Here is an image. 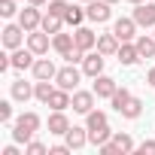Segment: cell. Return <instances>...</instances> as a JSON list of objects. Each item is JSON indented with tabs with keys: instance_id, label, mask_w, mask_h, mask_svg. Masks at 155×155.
I'll list each match as a JSON object with an SVG mask.
<instances>
[{
	"instance_id": "cell-1",
	"label": "cell",
	"mask_w": 155,
	"mask_h": 155,
	"mask_svg": "<svg viewBox=\"0 0 155 155\" xmlns=\"http://www.w3.org/2000/svg\"><path fill=\"white\" fill-rule=\"evenodd\" d=\"M40 116L37 113H21L18 119H15V125H12V140L15 143H31L34 140V134L40 131Z\"/></svg>"
},
{
	"instance_id": "cell-2",
	"label": "cell",
	"mask_w": 155,
	"mask_h": 155,
	"mask_svg": "<svg viewBox=\"0 0 155 155\" xmlns=\"http://www.w3.org/2000/svg\"><path fill=\"white\" fill-rule=\"evenodd\" d=\"M110 6H113V3H107V0H91V3H85V15H88V21H94V25L110 21V15H113Z\"/></svg>"
},
{
	"instance_id": "cell-3",
	"label": "cell",
	"mask_w": 155,
	"mask_h": 155,
	"mask_svg": "<svg viewBox=\"0 0 155 155\" xmlns=\"http://www.w3.org/2000/svg\"><path fill=\"white\" fill-rule=\"evenodd\" d=\"M79 79H82V73L76 70L73 64H67V67H61V70H58V76H55V85H58V88H67V91H76Z\"/></svg>"
},
{
	"instance_id": "cell-4",
	"label": "cell",
	"mask_w": 155,
	"mask_h": 155,
	"mask_svg": "<svg viewBox=\"0 0 155 155\" xmlns=\"http://www.w3.org/2000/svg\"><path fill=\"white\" fill-rule=\"evenodd\" d=\"M137 28H140V25H137L134 15H131V18H119V21L113 25V34L119 37V43H134V40H137Z\"/></svg>"
},
{
	"instance_id": "cell-5",
	"label": "cell",
	"mask_w": 155,
	"mask_h": 155,
	"mask_svg": "<svg viewBox=\"0 0 155 155\" xmlns=\"http://www.w3.org/2000/svg\"><path fill=\"white\" fill-rule=\"evenodd\" d=\"M104 61H107V55L104 52H85V58H82V73L85 76H101L104 73Z\"/></svg>"
},
{
	"instance_id": "cell-6",
	"label": "cell",
	"mask_w": 155,
	"mask_h": 155,
	"mask_svg": "<svg viewBox=\"0 0 155 155\" xmlns=\"http://www.w3.org/2000/svg\"><path fill=\"white\" fill-rule=\"evenodd\" d=\"M18 25L31 34V31H37L40 25H43V15H40V6H25V9H18Z\"/></svg>"
},
{
	"instance_id": "cell-7",
	"label": "cell",
	"mask_w": 155,
	"mask_h": 155,
	"mask_svg": "<svg viewBox=\"0 0 155 155\" xmlns=\"http://www.w3.org/2000/svg\"><path fill=\"white\" fill-rule=\"evenodd\" d=\"M94 97H97L94 91H79V88H76V91H73V104H70V107H73V113L88 116V113L94 110Z\"/></svg>"
},
{
	"instance_id": "cell-8",
	"label": "cell",
	"mask_w": 155,
	"mask_h": 155,
	"mask_svg": "<svg viewBox=\"0 0 155 155\" xmlns=\"http://www.w3.org/2000/svg\"><path fill=\"white\" fill-rule=\"evenodd\" d=\"M134 21H137L140 28H155V0L134 6Z\"/></svg>"
},
{
	"instance_id": "cell-9",
	"label": "cell",
	"mask_w": 155,
	"mask_h": 155,
	"mask_svg": "<svg viewBox=\"0 0 155 155\" xmlns=\"http://www.w3.org/2000/svg\"><path fill=\"white\" fill-rule=\"evenodd\" d=\"M49 46H52V40H49V34H46L43 28H37V31L28 34V49H31L34 55H46Z\"/></svg>"
},
{
	"instance_id": "cell-10",
	"label": "cell",
	"mask_w": 155,
	"mask_h": 155,
	"mask_svg": "<svg viewBox=\"0 0 155 155\" xmlns=\"http://www.w3.org/2000/svg\"><path fill=\"white\" fill-rule=\"evenodd\" d=\"M73 40H76V46H79L82 52H91V49H97V34L91 31V28H73Z\"/></svg>"
},
{
	"instance_id": "cell-11",
	"label": "cell",
	"mask_w": 155,
	"mask_h": 155,
	"mask_svg": "<svg viewBox=\"0 0 155 155\" xmlns=\"http://www.w3.org/2000/svg\"><path fill=\"white\" fill-rule=\"evenodd\" d=\"M25 28L21 25H6L3 28V46L6 49H21V40H25Z\"/></svg>"
},
{
	"instance_id": "cell-12",
	"label": "cell",
	"mask_w": 155,
	"mask_h": 155,
	"mask_svg": "<svg viewBox=\"0 0 155 155\" xmlns=\"http://www.w3.org/2000/svg\"><path fill=\"white\" fill-rule=\"evenodd\" d=\"M67 131H70V119L64 116V110H52V116H49V134L64 137Z\"/></svg>"
},
{
	"instance_id": "cell-13",
	"label": "cell",
	"mask_w": 155,
	"mask_h": 155,
	"mask_svg": "<svg viewBox=\"0 0 155 155\" xmlns=\"http://www.w3.org/2000/svg\"><path fill=\"white\" fill-rule=\"evenodd\" d=\"M64 143H67L70 149H82V146L88 143V128H76V125H70V131L64 134Z\"/></svg>"
},
{
	"instance_id": "cell-14",
	"label": "cell",
	"mask_w": 155,
	"mask_h": 155,
	"mask_svg": "<svg viewBox=\"0 0 155 155\" xmlns=\"http://www.w3.org/2000/svg\"><path fill=\"white\" fill-rule=\"evenodd\" d=\"M116 88H119V85H116L113 76H104V73H101V76H94V88H91V91H94L97 97H113V94H116Z\"/></svg>"
},
{
	"instance_id": "cell-15",
	"label": "cell",
	"mask_w": 155,
	"mask_h": 155,
	"mask_svg": "<svg viewBox=\"0 0 155 155\" xmlns=\"http://www.w3.org/2000/svg\"><path fill=\"white\" fill-rule=\"evenodd\" d=\"M9 94H12V101L28 104V101L34 97V85H31V82H25V79H15V82L9 85Z\"/></svg>"
},
{
	"instance_id": "cell-16",
	"label": "cell",
	"mask_w": 155,
	"mask_h": 155,
	"mask_svg": "<svg viewBox=\"0 0 155 155\" xmlns=\"http://www.w3.org/2000/svg\"><path fill=\"white\" fill-rule=\"evenodd\" d=\"M31 70H34V79H55L58 76V70H55V64L49 58H37Z\"/></svg>"
},
{
	"instance_id": "cell-17",
	"label": "cell",
	"mask_w": 155,
	"mask_h": 155,
	"mask_svg": "<svg viewBox=\"0 0 155 155\" xmlns=\"http://www.w3.org/2000/svg\"><path fill=\"white\" fill-rule=\"evenodd\" d=\"M9 58H12V70H28V67H34V58L37 55L31 49H12Z\"/></svg>"
},
{
	"instance_id": "cell-18",
	"label": "cell",
	"mask_w": 155,
	"mask_h": 155,
	"mask_svg": "<svg viewBox=\"0 0 155 155\" xmlns=\"http://www.w3.org/2000/svg\"><path fill=\"white\" fill-rule=\"evenodd\" d=\"M116 55H119V64H125V67H131V64H137V61H143V58H140V52H137V46H134V43H122V46H119V52H116Z\"/></svg>"
},
{
	"instance_id": "cell-19",
	"label": "cell",
	"mask_w": 155,
	"mask_h": 155,
	"mask_svg": "<svg viewBox=\"0 0 155 155\" xmlns=\"http://www.w3.org/2000/svg\"><path fill=\"white\" fill-rule=\"evenodd\" d=\"M134 46H137V52H140V58H143V61L155 58V37H146V34H140V37L134 40Z\"/></svg>"
},
{
	"instance_id": "cell-20",
	"label": "cell",
	"mask_w": 155,
	"mask_h": 155,
	"mask_svg": "<svg viewBox=\"0 0 155 155\" xmlns=\"http://www.w3.org/2000/svg\"><path fill=\"white\" fill-rule=\"evenodd\" d=\"M73 46H76L73 34H55V37H52V49H55V52H58L61 58H64V55H67V52H70Z\"/></svg>"
},
{
	"instance_id": "cell-21",
	"label": "cell",
	"mask_w": 155,
	"mask_h": 155,
	"mask_svg": "<svg viewBox=\"0 0 155 155\" xmlns=\"http://www.w3.org/2000/svg\"><path fill=\"white\" fill-rule=\"evenodd\" d=\"M97 52L116 55V52H119V37H116V34H97Z\"/></svg>"
},
{
	"instance_id": "cell-22",
	"label": "cell",
	"mask_w": 155,
	"mask_h": 155,
	"mask_svg": "<svg viewBox=\"0 0 155 155\" xmlns=\"http://www.w3.org/2000/svg\"><path fill=\"white\" fill-rule=\"evenodd\" d=\"M52 94H55V85H52L49 79H37V82H34V97H37L40 104H49Z\"/></svg>"
},
{
	"instance_id": "cell-23",
	"label": "cell",
	"mask_w": 155,
	"mask_h": 155,
	"mask_svg": "<svg viewBox=\"0 0 155 155\" xmlns=\"http://www.w3.org/2000/svg\"><path fill=\"white\" fill-rule=\"evenodd\" d=\"M40 28H43L46 34H52V37H55V34H61V28H64V18H61V15H52V12H46Z\"/></svg>"
},
{
	"instance_id": "cell-24",
	"label": "cell",
	"mask_w": 155,
	"mask_h": 155,
	"mask_svg": "<svg viewBox=\"0 0 155 155\" xmlns=\"http://www.w3.org/2000/svg\"><path fill=\"white\" fill-rule=\"evenodd\" d=\"M140 113H143V101H140V97H131V101L119 110V116H125V119H140Z\"/></svg>"
},
{
	"instance_id": "cell-25",
	"label": "cell",
	"mask_w": 155,
	"mask_h": 155,
	"mask_svg": "<svg viewBox=\"0 0 155 155\" xmlns=\"http://www.w3.org/2000/svg\"><path fill=\"white\" fill-rule=\"evenodd\" d=\"M113 143H116V149L125 155V152H134V140H131V134H122V131H113V137H110Z\"/></svg>"
},
{
	"instance_id": "cell-26",
	"label": "cell",
	"mask_w": 155,
	"mask_h": 155,
	"mask_svg": "<svg viewBox=\"0 0 155 155\" xmlns=\"http://www.w3.org/2000/svg\"><path fill=\"white\" fill-rule=\"evenodd\" d=\"M104 125H110V122H107V113H101V110H91V113L85 116V128H88V131H94V128H104Z\"/></svg>"
},
{
	"instance_id": "cell-27",
	"label": "cell",
	"mask_w": 155,
	"mask_h": 155,
	"mask_svg": "<svg viewBox=\"0 0 155 155\" xmlns=\"http://www.w3.org/2000/svg\"><path fill=\"white\" fill-rule=\"evenodd\" d=\"M110 137H113L110 125H104V128H94V131H88V143H94V146H104V143H107Z\"/></svg>"
},
{
	"instance_id": "cell-28",
	"label": "cell",
	"mask_w": 155,
	"mask_h": 155,
	"mask_svg": "<svg viewBox=\"0 0 155 155\" xmlns=\"http://www.w3.org/2000/svg\"><path fill=\"white\" fill-rule=\"evenodd\" d=\"M85 18H88V15H85V9H79V6H70V9H67V15H64V21H67V25H73V28H79Z\"/></svg>"
},
{
	"instance_id": "cell-29",
	"label": "cell",
	"mask_w": 155,
	"mask_h": 155,
	"mask_svg": "<svg viewBox=\"0 0 155 155\" xmlns=\"http://www.w3.org/2000/svg\"><path fill=\"white\" fill-rule=\"evenodd\" d=\"M131 97H134V94H131V91H128V88H116V94H113V97H110V101H113V110H116V113H119V110H122V107H125V104H128V101H131Z\"/></svg>"
},
{
	"instance_id": "cell-30",
	"label": "cell",
	"mask_w": 155,
	"mask_h": 155,
	"mask_svg": "<svg viewBox=\"0 0 155 155\" xmlns=\"http://www.w3.org/2000/svg\"><path fill=\"white\" fill-rule=\"evenodd\" d=\"M67 9H70V3H64V0H49V12L52 15H67Z\"/></svg>"
},
{
	"instance_id": "cell-31",
	"label": "cell",
	"mask_w": 155,
	"mask_h": 155,
	"mask_svg": "<svg viewBox=\"0 0 155 155\" xmlns=\"http://www.w3.org/2000/svg\"><path fill=\"white\" fill-rule=\"evenodd\" d=\"M15 12H18L15 0H0V15H3V18H12Z\"/></svg>"
},
{
	"instance_id": "cell-32",
	"label": "cell",
	"mask_w": 155,
	"mask_h": 155,
	"mask_svg": "<svg viewBox=\"0 0 155 155\" xmlns=\"http://www.w3.org/2000/svg\"><path fill=\"white\" fill-rule=\"evenodd\" d=\"M0 122H3V125L12 122V104L9 101H0Z\"/></svg>"
},
{
	"instance_id": "cell-33",
	"label": "cell",
	"mask_w": 155,
	"mask_h": 155,
	"mask_svg": "<svg viewBox=\"0 0 155 155\" xmlns=\"http://www.w3.org/2000/svg\"><path fill=\"white\" fill-rule=\"evenodd\" d=\"M82 58H85V52H82L79 46H73V49H70V52L64 55V61H67V64H79Z\"/></svg>"
},
{
	"instance_id": "cell-34",
	"label": "cell",
	"mask_w": 155,
	"mask_h": 155,
	"mask_svg": "<svg viewBox=\"0 0 155 155\" xmlns=\"http://www.w3.org/2000/svg\"><path fill=\"white\" fill-rule=\"evenodd\" d=\"M25 152H28V155H46V152H49V149H46V146H43V143H40V140H31V143H28V149H25Z\"/></svg>"
},
{
	"instance_id": "cell-35",
	"label": "cell",
	"mask_w": 155,
	"mask_h": 155,
	"mask_svg": "<svg viewBox=\"0 0 155 155\" xmlns=\"http://www.w3.org/2000/svg\"><path fill=\"white\" fill-rule=\"evenodd\" d=\"M137 152H140V155H155V140H143V143L137 146Z\"/></svg>"
},
{
	"instance_id": "cell-36",
	"label": "cell",
	"mask_w": 155,
	"mask_h": 155,
	"mask_svg": "<svg viewBox=\"0 0 155 155\" xmlns=\"http://www.w3.org/2000/svg\"><path fill=\"white\" fill-rule=\"evenodd\" d=\"M70 152H73V149H70L67 143H58V146H52V149H49V155H70Z\"/></svg>"
},
{
	"instance_id": "cell-37",
	"label": "cell",
	"mask_w": 155,
	"mask_h": 155,
	"mask_svg": "<svg viewBox=\"0 0 155 155\" xmlns=\"http://www.w3.org/2000/svg\"><path fill=\"white\" fill-rule=\"evenodd\" d=\"M146 79H149V82H152V85H155V67H152V70H149V73H146Z\"/></svg>"
},
{
	"instance_id": "cell-38",
	"label": "cell",
	"mask_w": 155,
	"mask_h": 155,
	"mask_svg": "<svg viewBox=\"0 0 155 155\" xmlns=\"http://www.w3.org/2000/svg\"><path fill=\"white\" fill-rule=\"evenodd\" d=\"M28 3H34V6H46L49 0H28Z\"/></svg>"
},
{
	"instance_id": "cell-39",
	"label": "cell",
	"mask_w": 155,
	"mask_h": 155,
	"mask_svg": "<svg viewBox=\"0 0 155 155\" xmlns=\"http://www.w3.org/2000/svg\"><path fill=\"white\" fill-rule=\"evenodd\" d=\"M128 3H134V6H137V3H146V0H128Z\"/></svg>"
},
{
	"instance_id": "cell-40",
	"label": "cell",
	"mask_w": 155,
	"mask_h": 155,
	"mask_svg": "<svg viewBox=\"0 0 155 155\" xmlns=\"http://www.w3.org/2000/svg\"><path fill=\"white\" fill-rule=\"evenodd\" d=\"M107 3H119V0H107Z\"/></svg>"
},
{
	"instance_id": "cell-41",
	"label": "cell",
	"mask_w": 155,
	"mask_h": 155,
	"mask_svg": "<svg viewBox=\"0 0 155 155\" xmlns=\"http://www.w3.org/2000/svg\"><path fill=\"white\" fill-rule=\"evenodd\" d=\"M82 3H91V0H82Z\"/></svg>"
},
{
	"instance_id": "cell-42",
	"label": "cell",
	"mask_w": 155,
	"mask_h": 155,
	"mask_svg": "<svg viewBox=\"0 0 155 155\" xmlns=\"http://www.w3.org/2000/svg\"><path fill=\"white\" fill-rule=\"evenodd\" d=\"M152 37H155V34H152Z\"/></svg>"
}]
</instances>
